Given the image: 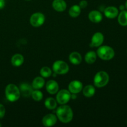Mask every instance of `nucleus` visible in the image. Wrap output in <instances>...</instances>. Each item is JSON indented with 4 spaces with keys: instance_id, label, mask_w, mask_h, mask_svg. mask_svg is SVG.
<instances>
[{
    "instance_id": "1",
    "label": "nucleus",
    "mask_w": 127,
    "mask_h": 127,
    "mask_svg": "<svg viewBox=\"0 0 127 127\" xmlns=\"http://www.w3.org/2000/svg\"><path fill=\"white\" fill-rule=\"evenodd\" d=\"M56 114L58 120L63 124H68L73 120V110L69 105L66 104L58 107L56 111Z\"/></svg>"
},
{
    "instance_id": "2",
    "label": "nucleus",
    "mask_w": 127,
    "mask_h": 127,
    "mask_svg": "<svg viewBox=\"0 0 127 127\" xmlns=\"http://www.w3.org/2000/svg\"><path fill=\"white\" fill-rule=\"evenodd\" d=\"M5 95L6 99L11 102L17 101L21 95L19 88L14 84H9L5 89Z\"/></svg>"
},
{
    "instance_id": "3",
    "label": "nucleus",
    "mask_w": 127,
    "mask_h": 127,
    "mask_svg": "<svg viewBox=\"0 0 127 127\" xmlns=\"http://www.w3.org/2000/svg\"><path fill=\"white\" fill-rule=\"evenodd\" d=\"M97 55L103 60H110L115 56V51L110 46H100L97 50Z\"/></svg>"
},
{
    "instance_id": "4",
    "label": "nucleus",
    "mask_w": 127,
    "mask_h": 127,
    "mask_svg": "<svg viewBox=\"0 0 127 127\" xmlns=\"http://www.w3.org/2000/svg\"><path fill=\"white\" fill-rule=\"evenodd\" d=\"M109 75L107 72L100 71L95 74L94 78V86L97 88H103L109 83Z\"/></svg>"
},
{
    "instance_id": "5",
    "label": "nucleus",
    "mask_w": 127,
    "mask_h": 127,
    "mask_svg": "<svg viewBox=\"0 0 127 127\" xmlns=\"http://www.w3.org/2000/svg\"><path fill=\"white\" fill-rule=\"evenodd\" d=\"M52 69L57 74L62 75L66 74L69 71V66L64 61L57 60L53 63Z\"/></svg>"
},
{
    "instance_id": "6",
    "label": "nucleus",
    "mask_w": 127,
    "mask_h": 127,
    "mask_svg": "<svg viewBox=\"0 0 127 127\" xmlns=\"http://www.w3.org/2000/svg\"><path fill=\"white\" fill-rule=\"evenodd\" d=\"M71 94L70 92L66 89H62L58 91L56 97L57 103L60 105L67 104L71 99Z\"/></svg>"
},
{
    "instance_id": "7",
    "label": "nucleus",
    "mask_w": 127,
    "mask_h": 127,
    "mask_svg": "<svg viewBox=\"0 0 127 127\" xmlns=\"http://www.w3.org/2000/svg\"><path fill=\"white\" fill-rule=\"evenodd\" d=\"M45 17L42 12H35L31 16L30 23L33 27H38L44 24Z\"/></svg>"
},
{
    "instance_id": "8",
    "label": "nucleus",
    "mask_w": 127,
    "mask_h": 127,
    "mask_svg": "<svg viewBox=\"0 0 127 127\" xmlns=\"http://www.w3.org/2000/svg\"><path fill=\"white\" fill-rule=\"evenodd\" d=\"M83 88V83L78 80L72 81L68 85V91L71 94H78L82 91Z\"/></svg>"
},
{
    "instance_id": "9",
    "label": "nucleus",
    "mask_w": 127,
    "mask_h": 127,
    "mask_svg": "<svg viewBox=\"0 0 127 127\" xmlns=\"http://www.w3.org/2000/svg\"><path fill=\"white\" fill-rule=\"evenodd\" d=\"M104 40V35L100 32H95L93 35L91 42V46L94 47H99L101 46Z\"/></svg>"
},
{
    "instance_id": "10",
    "label": "nucleus",
    "mask_w": 127,
    "mask_h": 127,
    "mask_svg": "<svg viewBox=\"0 0 127 127\" xmlns=\"http://www.w3.org/2000/svg\"><path fill=\"white\" fill-rule=\"evenodd\" d=\"M57 119L58 118L57 115L53 114H48L45 115L42 119V124L45 127H52L55 125L56 123L57 122Z\"/></svg>"
},
{
    "instance_id": "11",
    "label": "nucleus",
    "mask_w": 127,
    "mask_h": 127,
    "mask_svg": "<svg viewBox=\"0 0 127 127\" xmlns=\"http://www.w3.org/2000/svg\"><path fill=\"white\" fill-rule=\"evenodd\" d=\"M19 90L22 96L25 97H29L32 95V93L33 92V88L30 84L23 83L20 85Z\"/></svg>"
},
{
    "instance_id": "12",
    "label": "nucleus",
    "mask_w": 127,
    "mask_h": 127,
    "mask_svg": "<svg viewBox=\"0 0 127 127\" xmlns=\"http://www.w3.org/2000/svg\"><path fill=\"white\" fill-rule=\"evenodd\" d=\"M46 89L49 94H55L59 90V85L56 81L50 80L46 84Z\"/></svg>"
},
{
    "instance_id": "13",
    "label": "nucleus",
    "mask_w": 127,
    "mask_h": 127,
    "mask_svg": "<svg viewBox=\"0 0 127 127\" xmlns=\"http://www.w3.org/2000/svg\"><path fill=\"white\" fill-rule=\"evenodd\" d=\"M119 9L115 6H109L104 10V15L109 19H114L119 15Z\"/></svg>"
},
{
    "instance_id": "14",
    "label": "nucleus",
    "mask_w": 127,
    "mask_h": 127,
    "mask_svg": "<svg viewBox=\"0 0 127 127\" xmlns=\"http://www.w3.org/2000/svg\"><path fill=\"white\" fill-rule=\"evenodd\" d=\"M89 20L93 23H99L102 20V14L100 11L94 10L91 11L88 15Z\"/></svg>"
},
{
    "instance_id": "15",
    "label": "nucleus",
    "mask_w": 127,
    "mask_h": 127,
    "mask_svg": "<svg viewBox=\"0 0 127 127\" xmlns=\"http://www.w3.org/2000/svg\"><path fill=\"white\" fill-rule=\"evenodd\" d=\"M52 7L58 12H63L66 10L67 5L64 0H53Z\"/></svg>"
},
{
    "instance_id": "16",
    "label": "nucleus",
    "mask_w": 127,
    "mask_h": 127,
    "mask_svg": "<svg viewBox=\"0 0 127 127\" xmlns=\"http://www.w3.org/2000/svg\"><path fill=\"white\" fill-rule=\"evenodd\" d=\"M69 60L72 64L74 65H78L81 63L82 57L79 52H71L69 55Z\"/></svg>"
},
{
    "instance_id": "17",
    "label": "nucleus",
    "mask_w": 127,
    "mask_h": 127,
    "mask_svg": "<svg viewBox=\"0 0 127 127\" xmlns=\"http://www.w3.org/2000/svg\"><path fill=\"white\" fill-rule=\"evenodd\" d=\"M24 62V58L22 55L19 53L14 55L11 58V64L14 66H20L23 64Z\"/></svg>"
},
{
    "instance_id": "18",
    "label": "nucleus",
    "mask_w": 127,
    "mask_h": 127,
    "mask_svg": "<svg viewBox=\"0 0 127 127\" xmlns=\"http://www.w3.org/2000/svg\"><path fill=\"white\" fill-rule=\"evenodd\" d=\"M45 84V80L43 77L37 76L32 81V86L34 89H40Z\"/></svg>"
},
{
    "instance_id": "19",
    "label": "nucleus",
    "mask_w": 127,
    "mask_h": 127,
    "mask_svg": "<svg viewBox=\"0 0 127 127\" xmlns=\"http://www.w3.org/2000/svg\"><path fill=\"white\" fill-rule=\"evenodd\" d=\"M83 94L86 97H92L95 94V89L93 85H87L83 88Z\"/></svg>"
},
{
    "instance_id": "20",
    "label": "nucleus",
    "mask_w": 127,
    "mask_h": 127,
    "mask_svg": "<svg viewBox=\"0 0 127 127\" xmlns=\"http://www.w3.org/2000/svg\"><path fill=\"white\" fill-rule=\"evenodd\" d=\"M97 56V53L94 51H90V52H87L84 57L85 62L88 64H93L96 61Z\"/></svg>"
},
{
    "instance_id": "21",
    "label": "nucleus",
    "mask_w": 127,
    "mask_h": 127,
    "mask_svg": "<svg viewBox=\"0 0 127 127\" xmlns=\"http://www.w3.org/2000/svg\"><path fill=\"white\" fill-rule=\"evenodd\" d=\"M45 106L49 110H54L57 107V101L53 97H48L44 102Z\"/></svg>"
},
{
    "instance_id": "22",
    "label": "nucleus",
    "mask_w": 127,
    "mask_h": 127,
    "mask_svg": "<svg viewBox=\"0 0 127 127\" xmlns=\"http://www.w3.org/2000/svg\"><path fill=\"white\" fill-rule=\"evenodd\" d=\"M118 22L122 26H127V11L124 10L119 13Z\"/></svg>"
},
{
    "instance_id": "23",
    "label": "nucleus",
    "mask_w": 127,
    "mask_h": 127,
    "mask_svg": "<svg viewBox=\"0 0 127 127\" xmlns=\"http://www.w3.org/2000/svg\"><path fill=\"white\" fill-rule=\"evenodd\" d=\"M81 11V9L79 7V5H73L69 8V14L71 17L75 18L80 15Z\"/></svg>"
},
{
    "instance_id": "24",
    "label": "nucleus",
    "mask_w": 127,
    "mask_h": 127,
    "mask_svg": "<svg viewBox=\"0 0 127 127\" xmlns=\"http://www.w3.org/2000/svg\"><path fill=\"white\" fill-rule=\"evenodd\" d=\"M40 74L41 76L43 78H49L52 75V71L49 67L43 66L41 68L40 71Z\"/></svg>"
},
{
    "instance_id": "25",
    "label": "nucleus",
    "mask_w": 127,
    "mask_h": 127,
    "mask_svg": "<svg viewBox=\"0 0 127 127\" xmlns=\"http://www.w3.org/2000/svg\"><path fill=\"white\" fill-rule=\"evenodd\" d=\"M31 97L35 101H40L43 99V95L39 89H35V91H33Z\"/></svg>"
},
{
    "instance_id": "26",
    "label": "nucleus",
    "mask_w": 127,
    "mask_h": 127,
    "mask_svg": "<svg viewBox=\"0 0 127 127\" xmlns=\"http://www.w3.org/2000/svg\"><path fill=\"white\" fill-rule=\"evenodd\" d=\"M6 114V109L2 104H0V119H2Z\"/></svg>"
},
{
    "instance_id": "27",
    "label": "nucleus",
    "mask_w": 127,
    "mask_h": 127,
    "mask_svg": "<svg viewBox=\"0 0 127 127\" xmlns=\"http://www.w3.org/2000/svg\"><path fill=\"white\" fill-rule=\"evenodd\" d=\"M88 1H86V0H82L79 2V6L81 7V9H85L86 7L88 6Z\"/></svg>"
},
{
    "instance_id": "28",
    "label": "nucleus",
    "mask_w": 127,
    "mask_h": 127,
    "mask_svg": "<svg viewBox=\"0 0 127 127\" xmlns=\"http://www.w3.org/2000/svg\"><path fill=\"white\" fill-rule=\"evenodd\" d=\"M5 6L4 0H0V9H2Z\"/></svg>"
},
{
    "instance_id": "29",
    "label": "nucleus",
    "mask_w": 127,
    "mask_h": 127,
    "mask_svg": "<svg viewBox=\"0 0 127 127\" xmlns=\"http://www.w3.org/2000/svg\"><path fill=\"white\" fill-rule=\"evenodd\" d=\"M119 8H120V10H121V11H124L125 9V5H120V6H119Z\"/></svg>"
},
{
    "instance_id": "30",
    "label": "nucleus",
    "mask_w": 127,
    "mask_h": 127,
    "mask_svg": "<svg viewBox=\"0 0 127 127\" xmlns=\"http://www.w3.org/2000/svg\"><path fill=\"white\" fill-rule=\"evenodd\" d=\"M125 8L127 9V0L126 1V2H125Z\"/></svg>"
},
{
    "instance_id": "31",
    "label": "nucleus",
    "mask_w": 127,
    "mask_h": 127,
    "mask_svg": "<svg viewBox=\"0 0 127 127\" xmlns=\"http://www.w3.org/2000/svg\"><path fill=\"white\" fill-rule=\"evenodd\" d=\"M1 126H2V125H1V123H0V127H1Z\"/></svg>"
},
{
    "instance_id": "32",
    "label": "nucleus",
    "mask_w": 127,
    "mask_h": 127,
    "mask_svg": "<svg viewBox=\"0 0 127 127\" xmlns=\"http://www.w3.org/2000/svg\"><path fill=\"white\" fill-rule=\"evenodd\" d=\"M25 1H31V0H25Z\"/></svg>"
}]
</instances>
